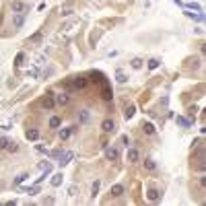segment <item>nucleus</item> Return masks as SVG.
<instances>
[{
    "label": "nucleus",
    "mask_w": 206,
    "mask_h": 206,
    "mask_svg": "<svg viewBox=\"0 0 206 206\" xmlns=\"http://www.w3.org/2000/svg\"><path fill=\"white\" fill-rule=\"evenodd\" d=\"M76 130H79V126H68V128H64V130H60V140L70 138L72 134H76Z\"/></svg>",
    "instance_id": "1"
},
{
    "label": "nucleus",
    "mask_w": 206,
    "mask_h": 206,
    "mask_svg": "<svg viewBox=\"0 0 206 206\" xmlns=\"http://www.w3.org/2000/svg\"><path fill=\"white\" fill-rule=\"evenodd\" d=\"M72 159H74V153H72V150H66V153H60V161H58V163H60V167H62V165H68Z\"/></svg>",
    "instance_id": "2"
},
{
    "label": "nucleus",
    "mask_w": 206,
    "mask_h": 206,
    "mask_svg": "<svg viewBox=\"0 0 206 206\" xmlns=\"http://www.w3.org/2000/svg\"><path fill=\"white\" fill-rule=\"evenodd\" d=\"M101 97L105 99V101H111V89H109V85H107V80L105 82H101Z\"/></svg>",
    "instance_id": "3"
},
{
    "label": "nucleus",
    "mask_w": 206,
    "mask_h": 206,
    "mask_svg": "<svg viewBox=\"0 0 206 206\" xmlns=\"http://www.w3.org/2000/svg\"><path fill=\"white\" fill-rule=\"evenodd\" d=\"M70 85H72V89H85L87 87V79L85 76H74Z\"/></svg>",
    "instance_id": "4"
},
{
    "label": "nucleus",
    "mask_w": 206,
    "mask_h": 206,
    "mask_svg": "<svg viewBox=\"0 0 206 206\" xmlns=\"http://www.w3.org/2000/svg\"><path fill=\"white\" fill-rule=\"evenodd\" d=\"M105 157L109 161H117L120 159V153H117V149H114V146H107V149H105Z\"/></svg>",
    "instance_id": "5"
},
{
    "label": "nucleus",
    "mask_w": 206,
    "mask_h": 206,
    "mask_svg": "<svg viewBox=\"0 0 206 206\" xmlns=\"http://www.w3.org/2000/svg\"><path fill=\"white\" fill-rule=\"evenodd\" d=\"M43 107H46V109H54V107H56V99H54V93L52 91L47 93L46 101H43Z\"/></svg>",
    "instance_id": "6"
},
{
    "label": "nucleus",
    "mask_w": 206,
    "mask_h": 206,
    "mask_svg": "<svg viewBox=\"0 0 206 206\" xmlns=\"http://www.w3.org/2000/svg\"><path fill=\"white\" fill-rule=\"evenodd\" d=\"M11 8H12L14 12H23L25 8H27V4H25V2H21V0H12Z\"/></svg>",
    "instance_id": "7"
},
{
    "label": "nucleus",
    "mask_w": 206,
    "mask_h": 206,
    "mask_svg": "<svg viewBox=\"0 0 206 206\" xmlns=\"http://www.w3.org/2000/svg\"><path fill=\"white\" fill-rule=\"evenodd\" d=\"M146 196H149V200H150V202H159V200H161L159 190H155V188H150L149 192H146Z\"/></svg>",
    "instance_id": "8"
},
{
    "label": "nucleus",
    "mask_w": 206,
    "mask_h": 206,
    "mask_svg": "<svg viewBox=\"0 0 206 206\" xmlns=\"http://www.w3.org/2000/svg\"><path fill=\"white\" fill-rule=\"evenodd\" d=\"M101 128H103V132H114V130H115V124H114V120H103Z\"/></svg>",
    "instance_id": "9"
},
{
    "label": "nucleus",
    "mask_w": 206,
    "mask_h": 206,
    "mask_svg": "<svg viewBox=\"0 0 206 206\" xmlns=\"http://www.w3.org/2000/svg\"><path fill=\"white\" fill-rule=\"evenodd\" d=\"M25 136H27V140H37V138H39V130L31 128V130H27V132H25Z\"/></svg>",
    "instance_id": "10"
},
{
    "label": "nucleus",
    "mask_w": 206,
    "mask_h": 206,
    "mask_svg": "<svg viewBox=\"0 0 206 206\" xmlns=\"http://www.w3.org/2000/svg\"><path fill=\"white\" fill-rule=\"evenodd\" d=\"M128 161L130 163H136L138 161V150L136 149H128Z\"/></svg>",
    "instance_id": "11"
},
{
    "label": "nucleus",
    "mask_w": 206,
    "mask_h": 206,
    "mask_svg": "<svg viewBox=\"0 0 206 206\" xmlns=\"http://www.w3.org/2000/svg\"><path fill=\"white\" fill-rule=\"evenodd\" d=\"M54 99H56L58 105H66V103H68V95H66V93H62V95H56Z\"/></svg>",
    "instance_id": "12"
},
{
    "label": "nucleus",
    "mask_w": 206,
    "mask_h": 206,
    "mask_svg": "<svg viewBox=\"0 0 206 206\" xmlns=\"http://www.w3.org/2000/svg\"><path fill=\"white\" fill-rule=\"evenodd\" d=\"M124 194V185L122 183H115L114 188H111V196H122Z\"/></svg>",
    "instance_id": "13"
},
{
    "label": "nucleus",
    "mask_w": 206,
    "mask_h": 206,
    "mask_svg": "<svg viewBox=\"0 0 206 206\" xmlns=\"http://www.w3.org/2000/svg\"><path fill=\"white\" fill-rule=\"evenodd\" d=\"M144 167H146L149 171H155V169H157V163H155L153 159H146L144 161Z\"/></svg>",
    "instance_id": "14"
},
{
    "label": "nucleus",
    "mask_w": 206,
    "mask_h": 206,
    "mask_svg": "<svg viewBox=\"0 0 206 206\" xmlns=\"http://www.w3.org/2000/svg\"><path fill=\"white\" fill-rule=\"evenodd\" d=\"M134 111H136V107H134V105H128V107H126V111H124V115H126V120H130V117L134 115Z\"/></svg>",
    "instance_id": "15"
},
{
    "label": "nucleus",
    "mask_w": 206,
    "mask_h": 206,
    "mask_svg": "<svg viewBox=\"0 0 206 206\" xmlns=\"http://www.w3.org/2000/svg\"><path fill=\"white\" fill-rule=\"evenodd\" d=\"M177 124H179V126H183V128H188L190 124H192V122H190L188 117H182V115H177Z\"/></svg>",
    "instance_id": "16"
},
{
    "label": "nucleus",
    "mask_w": 206,
    "mask_h": 206,
    "mask_svg": "<svg viewBox=\"0 0 206 206\" xmlns=\"http://www.w3.org/2000/svg\"><path fill=\"white\" fill-rule=\"evenodd\" d=\"M115 80H117V82H126V74H124V70H117V72H115Z\"/></svg>",
    "instance_id": "17"
},
{
    "label": "nucleus",
    "mask_w": 206,
    "mask_h": 206,
    "mask_svg": "<svg viewBox=\"0 0 206 206\" xmlns=\"http://www.w3.org/2000/svg\"><path fill=\"white\" fill-rule=\"evenodd\" d=\"M39 169H41V171H46V173H52V163H39Z\"/></svg>",
    "instance_id": "18"
},
{
    "label": "nucleus",
    "mask_w": 206,
    "mask_h": 206,
    "mask_svg": "<svg viewBox=\"0 0 206 206\" xmlns=\"http://www.w3.org/2000/svg\"><path fill=\"white\" fill-rule=\"evenodd\" d=\"M99 185H101V183H99V182H95V183H93V185H91V196H93V198H95V196L99 194Z\"/></svg>",
    "instance_id": "19"
},
{
    "label": "nucleus",
    "mask_w": 206,
    "mask_h": 206,
    "mask_svg": "<svg viewBox=\"0 0 206 206\" xmlns=\"http://www.w3.org/2000/svg\"><path fill=\"white\" fill-rule=\"evenodd\" d=\"M60 183H62V173H56L52 177V185H60Z\"/></svg>",
    "instance_id": "20"
},
{
    "label": "nucleus",
    "mask_w": 206,
    "mask_h": 206,
    "mask_svg": "<svg viewBox=\"0 0 206 206\" xmlns=\"http://www.w3.org/2000/svg\"><path fill=\"white\" fill-rule=\"evenodd\" d=\"M142 128H144V132H146V134H155V126H153L150 122H146Z\"/></svg>",
    "instance_id": "21"
},
{
    "label": "nucleus",
    "mask_w": 206,
    "mask_h": 206,
    "mask_svg": "<svg viewBox=\"0 0 206 206\" xmlns=\"http://www.w3.org/2000/svg\"><path fill=\"white\" fill-rule=\"evenodd\" d=\"M23 23H25L23 14H17V17H14V27H23Z\"/></svg>",
    "instance_id": "22"
},
{
    "label": "nucleus",
    "mask_w": 206,
    "mask_h": 206,
    "mask_svg": "<svg viewBox=\"0 0 206 206\" xmlns=\"http://www.w3.org/2000/svg\"><path fill=\"white\" fill-rule=\"evenodd\" d=\"M23 60H25V54H17V58H14V66H23Z\"/></svg>",
    "instance_id": "23"
},
{
    "label": "nucleus",
    "mask_w": 206,
    "mask_h": 206,
    "mask_svg": "<svg viewBox=\"0 0 206 206\" xmlns=\"http://www.w3.org/2000/svg\"><path fill=\"white\" fill-rule=\"evenodd\" d=\"M27 177H29V175H27V173H21V175H19V177H14V183H17V185H21V183H23L25 179H27Z\"/></svg>",
    "instance_id": "24"
},
{
    "label": "nucleus",
    "mask_w": 206,
    "mask_h": 206,
    "mask_svg": "<svg viewBox=\"0 0 206 206\" xmlns=\"http://www.w3.org/2000/svg\"><path fill=\"white\" fill-rule=\"evenodd\" d=\"M58 126H60V117H58V115H54V117L50 120V128H58Z\"/></svg>",
    "instance_id": "25"
},
{
    "label": "nucleus",
    "mask_w": 206,
    "mask_h": 206,
    "mask_svg": "<svg viewBox=\"0 0 206 206\" xmlns=\"http://www.w3.org/2000/svg\"><path fill=\"white\" fill-rule=\"evenodd\" d=\"M149 68H150V70L159 68V60H157V58H153V60H149Z\"/></svg>",
    "instance_id": "26"
},
{
    "label": "nucleus",
    "mask_w": 206,
    "mask_h": 206,
    "mask_svg": "<svg viewBox=\"0 0 206 206\" xmlns=\"http://www.w3.org/2000/svg\"><path fill=\"white\" fill-rule=\"evenodd\" d=\"M185 14H188V17H192V19H196V21H200V23L204 21V14H194V12H185Z\"/></svg>",
    "instance_id": "27"
},
{
    "label": "nucleus",
    "mask_w": 206,
    "mask_h": 206,
    "mask_svg": "<svg viewBox=\"0 0 206 206\" xmlns=\"http://www.w3.org/2000/svg\"><path fill=\"white\" fill-rule=\"evenodd\" d=\"M80 122H82V124H85V122H89V111H87V109H82V111H80Z\"/></svg>",
    "instance_id": "28"
},
{
    "label": "nucleus",
    "mask_w": 206,
    "mask_h": 206,
    "mask_svg": "<svg viewBox=\"0 0 206 206\" xmlns=\"http://www.w3.org/2000/svg\"><path fill=\"white\" fill-rule=\"evenodd\" d=\"M27 194H31V196L39 194V188H37V185H31V188H27Z\"/></svg>",
    "instance_id": "29"
},
{
    "label": "nucleus",
    "mask_w": 206,
    "mask_h": 206,
    "mask_svg": "<svg viewBox=\"0 0 206 206\" xmlns=\"http://www.w3.org/2000/svg\"><path fill=\"white\" fill-rule=\"evenodd\" d=\"M37 74H39V70H37V68H29V70H27V76H31V79H35Z\"/></svg>",
    "instance_id": "30"
},
{
    "label": "nucleus",
    "mask_w": 206,
    "mask_h": 206,
    "mask_svg": "<svg viewBox=\"0 0 206 206\" xmlns=\"http://www.w3.org/2000/svg\"><path fill=\"white\" fill-rule=\"evenodd\" d=\"M6 149L11 150V153H17V150H19V144H17V142H8V146H6Z\"/></svg>",
    "instance_id": "31"
},
{
    "label": "nucleus",
    "mask_w": 206,
    "mask_h": 206,
    "mask_svg": "<svg viewBox=\"0 0 206 206\" xmlns=\"http://www.w3.org/2000/svg\"><path fill=\"white\" fill-rule=\"evenodd\" d=\"M132 66H134V68H142V60H138V58H136V60H132Z\"/></svg>",
    "instance_id": "32"
},
{
    "label": "nucleus",
    "mask_w": 206,
    "mask_h": 206,
    "mask_svg": "<svg viewBox=\"0 0 206 206\" xmlns=\"http://www.w3.org/2000/svg\"><path fill=\"white\" fill-rule=\"evenodd\" d=\"M8 142H11L8 138H0V149H6V146H8Z\"/></svg>",
    "instance_id": "33"
},
{
    "label": "nucleus",
    "mask_w": 206,
    "mask_h": 206,
    "mask_svg": "<svg viewBox=\"0 0 206 206\" xmlns=\"http://www.w3.org/2000/svg\"><path fill=\"white\" fill-rule=\"evenodd\" d=\"M35 149L39 150V153H46V155H50V153H47V149H46V146H43V144H37V146H35Z\"/></svg>",
    "instance_id": "34"
},
{
    "label": "nucleus",
    "mask_w": 206,
    "mask_h": 206,
    "mask_svg": "<svg viewBox=\"0 0 206 206\" xmlns=\"http://www.w3.org/2000/svg\"><path fill=\"white\" fill-rule=\"evenodd\" d=\"M68 194H70V196L76 194V185H70V188H68Z\"/></svg>",
    "instance_id": "35"
},
{
    "label": "nucleus",
    "mask_w": 206,
    "mask_h": 206,
    "mask_svg": "<svg viewBox=\"0 0 206 206\" xmlns=\"http://www.w3.org/2000/svg\"><path fill=\"white\" fill-rule=\"evenodd\" d=\"M39 39H41V33H35L33 37H31V41H39Z\"/></svg>",
    "instance_id": "36"
},
{
    "label": "nucleus",
    "mask_w": 206,
    "mask_h": 206,
    "mask_svg": "<svg viewBox=\"0 0 206 206\" xmlns=\"http://www.w3.org/2000/svg\"><path fill=\"white\" fill-rule=\"evenodd\" d=\"M68 14H72V11H70V8H64V11H62V17H68Z\"/></svg>",
    "instance_id": "37"
},
{
    "label": "nucleus",
    "mask_w": 206,
    "mask_h": 206,
    "mask_svg": "<svg viewBox=\"0 0 206 206\" xmlns=\"http://www.w3.org/2000/svg\"><path fill=\"white\" fill-rule=\"evenodd\" d=\"M122 142H124V144L128 146V144H130V138H128V136H122Z\"/></svg>",
    "instance_id": "38"
}]
</instances>
